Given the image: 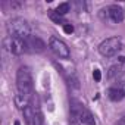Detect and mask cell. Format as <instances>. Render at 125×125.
<instances>
[{
  "instance_id": "52a82bcc",
  "label": "cell",
  "mask_w": 125,
  "mask_h": 125,
  "mask_svg": "<svg viewBox=\"0 0 125 125\" xmlns=\"http://www.w3.org/2000/svg\"><path fill=\"white\" fill-rule=\"evenodd\" d=\"M107 97L112 100V102H121L124 97H125V84H118V85H113L110 88H107L106 91Z\"/></svg>"
},
{
  "instance_id": "e0dca14e",
  "label": "cell",
  "mask_w": 125,
  "mask_h": 125,
  "mask_svg": "<svg viewBox=\"0 0 125 125\" xmlns=\"http://www.w3.org/2000/svg\"><path fill=\"white\" fill-rule=\"evenodd\" d=\"M119 62H121V63H125V56H121L119 57Z\"/></svg>"
},
{
  "instance_id": "5b68a950",
  "label": "cell",
  "mask_w": 125,
  "mask_h": 125,
  "mask_svg": "<svg viewBox=\"0 0 125 125\" xmlns=\"http://www.w3.org/2000/svg\"><path fill=\"white\" fill-rule=\"evenodd\" d=\"M49 49L59 59H69L71 57V52H69V47L66 46V43L54 35H52L49 38Z\"/></svg>"
},
{
  "instance_id": "8fae6325",
  "label": "cell",
  "mask_w": 125,
  "mask_h": 125,
  "mask_svg": "<svg viewBox=\"0 0 125 125\" xmlns=\"http://www.w3.org/2000/svg\"><path fill=\"white\" fill-rule=\"evenodd\" d=\"M122 74H124V68L121 65H113L107 71V78L109 80H118Z\"/></svg>"
},
{
  "instance_id": "7c38bea8",
  "label": "cell",
  "mask_w": 125,
  "mask_h": 125,
  "mask_svg": "<svg viewBox=\"0 0 125 125\" xmlns=\"http://www.w3.org/2000/svg\"><path fill=\"white\" fill-rule=\"evenodd\" d=\"M49 18L53 21V22H56V24H66L65 22V19H63V16H62V15H59L56 10H49Z\"/></svg>"
},
{
  "instance_id": "8992f818",
  "label": "cell",
  "mask_w": 125,
  "mask_h": 125,
  "mask_svg": "<svg viewBox=\"0 0 125 125\" xmlns=\"http://www.w3.org/2000/svg\"><path fill=\"white\" fill-rule=\"evenodd\" d=\"M100 16L102 19H106V21H110L113 24H119L124 21V16H125V12L122 10L121 6L118 5H110V6H106L100 10Z\"/></svg>"
},
{
  "instance_id": "ac0fdd59",
  "label": "cell",
  "mask_w": 125,
  "mask_h": 125,
  "mask_svg": "<svg viewBox=\"0 0 125 125\" xmlns=\"http://www.w3.org/2000/svg\"><path fill=\"white\" fill-rule=\"evenodd\" d=\"M15 125H19V122H18V121H16V122H15Z\"/></svg>"
},
{
  "instance_id": "3957f363",
  "label": "cell",
  "mask_w": 125,
  "mask_h": 125,
  "mask_svg": "<svg viewBox=\"0 0 125 125\" xmlns=\"http://www.w3.org/2000/svg\"><path fill=\"white\" fill-rule=\"evenodd\" d=\"M122 49V40L119 37H110L103 40L99 44V53L104 57H113L116 56Z\"/></svg>"
},
{
  "instance_id": "9c48e42d",
  "label": "cell",
  "mask_w": 125,
  "mask_h": 125,
  "mask_svg": "<svg viewBox=\"0 0 125 125\" xmlns=\"http://www.w3.org/2000/svg\"><path fill=\"white\" fill-rule=\"evenodd\" d=\"M80 121H81V124H84V125H96V118H94V115L84 106V109H83V112H81V115H80Z\"/></svg>"
},
{
  "instance_id": "ba28073f",
  "label": "cell",
  "mask_w": 125,
  "mask_h": 125,
  "mask_svg": "<svg viewBox=\"0 0 125 125\" xmlns=\"http://www.w3.org/2000/svg\"><path fill=\"white\" fill-rule=\"evenodd\" d=\"M27 44H28V50L35 53H41L46 50V43L37 35H31L30 38H27Z\"/></svg>"
},
{
  "instance_id": "9a60e30c",
  "label": "cell",
  "mask_w": 125,
  "mask_h": 125,
  "mask_svg": "<svg viewBox=\"0 0 125 125\" xmlns=\"http://www.w3.org/2000/svg\"><path fill=\"white\" fill-rule=\"evenodd\" d=\"M93 78H94L97 83L102 80V74H100V71H99V69H94V72H93Z\"/></svg>"
},
{
  "instance_id": "2e32d148",
  "label": "cell",
  "mask_w": 125,
  "mask_h": 125,
  "mask_svg": "<svg viewBox=\"0 0 125 125\" xmlns=\"http://www.w3.org/2000/svg\"><path fill=\"white\" fill-rule=\"evenodd\" d=\"M118 125H125V115L119 119V122H118Z\"/></svg>"
},
{
  "instance_id": "5bb4252c",
  "label": "cell",
  "mask_w": 125,
  "mask_h": 125,
  "mask_svg": "<svg viewBox=\"0 0 125 125\" xmlns=\"http://www.w3.org/2000/svg\"><path fill=\"white\" fill-rule=\"evenodd\" d=\"M63 31H65L66 34H71V32H74V27H72L71 24H65V25H63Z\"/></svg>"
},
{
  "instance_id": "277c9868",
  "label": "cell",
  "mask_w": 125,
  "mask_h": 125,
  "mask_svg": "<svg viewBox=\"0 0 125 125\" xmlns=\"http://www.w3.org/2000/svg\"><path fill=\"white\" fill-rule=\"evenodd\" d=\"M3 47H5L9 53L16 54V56H19V54L28 52L27 40H24V38H16V37H10V35L3 40Z\"/></svg>"
},
{
  "instance_id": "4fadbf2b",
  "label": "cell",
  "mask_w": 125,
  "mask_h": 125,
  "mask_svg": "<svg viewBox=\"0 0 125 125\" xmlns=\"http://www.w3.org/2000/svg\"><path fill=\"white\" fill-rule=\"evenodd\" d=\"M69 10H71V5H69L68 2H65V3H59L57 8H56V12H57L59 15H62V16L66 15Z\"/></svg>"
},
{
  "instance_id": "6da1fadb",
  "label": "cell",
  "mask_w": 125,
  "mask_h": 125,
  "mask_svg": "<svg viewBox=\"0 0 125 125\" xmlns=\"http://www.w3.org/2000/svg\"><path fill=\"white\" fill-rule=\"evenodd\" d=\"M16 88H18V94L24 96V97H30L34 90V81H32V75L28 66H21L16 71Z\"/></svg>"
},
{
  "instance_id": "7a4b0ae2",
  "label": "cell",
  "mask_w": 125,
  "mask_h": 125,
  "mask_svg": "<svg viewBox=\"0 0 125 125\" xmlns=\"http://www.w3.org/2000/svg\"><path fill=\"white\" fill-rule=\"evenodd\" d=\"M8 32H9L10 37L27 40V38L31 37V27H30V24L25 19H22V18H13L8 24Z\"/></svg>"
},
{
  "instance_id": "30bf717a",
  "label": "cell",
  "mask_w": 125,
  "mask_h": 125,
  "mask_svg": "<svg viewBox=\"0 0 125 125\" xmlns=\"http://www.w3.org/2000/svg\"><path fill=\"white\" fill-rule=\"evenodd\" d=\"M22 115H24V119H25V122H27L28 125H34V116H35V113H34V109H32L31 103L27 104V106L22 109Z\"/></svg>"
}]
</instances>
